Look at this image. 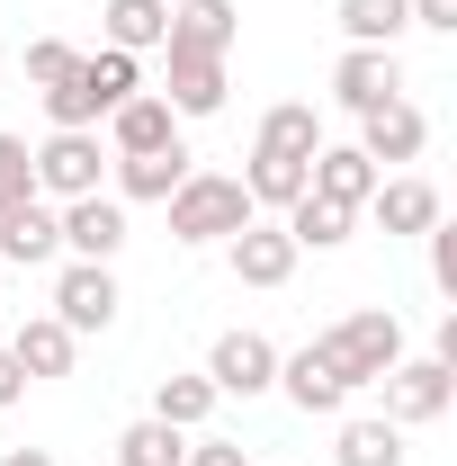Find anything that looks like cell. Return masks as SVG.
I'll use <instances>...</instances> for the list:
<instances>
[{"label": "cell", "mask_w": 457, "mask_h": 466, "mask_svg": "<svg viewBox=\"0 0 457 466\" xmlns=\"http://www.w3.org/2000/svg\"><path fill=\"white\" fill-rule=\"evenodd\" d=\"M242 188H251V207H296V198H305V162H287V153H251Z\"/></svg>", "instance_id": "4316f807"}, {"label": "cell", "mask_w": 457, "mask_h": 466, "mask_svg": "<svg viewBox=\"0 0 457 466\" xmlns=\"http://www.w3.org/2000/svg\"><path fill=\"white\" fill-rule=\"evenodd\" d=\"M350 225H359V216L332 207V198H314V188L287 207V242H296V251H332V242H350Z\"/></svg>", "instance_id": "603a6c76"}, {"label": "cell", "mask_w": 457, "mask_h": 466, "mask_svg": "<svg viewBox=\"0 0 457 466\" xmlns=\"http://www.w3.org/2000/svg\"><path fill=\"white\" fill-rule=\"evenodd\" d=\"M179 466H251V449H242V440H198Z\"/></svg>", "instance_id": "1f68e13d"}, {"label": "cell", "mask_w": 457, "mask_h": 466, "mask_svg": "<svg viewBox=\"0 0 457 466\" xmlns=\"http://www.w3.org/2000/svg\"><path fill=\"white\" fill-rule=\"evenodd\" d=\"M108 144L117 153H162V144H179V116L162 90H135L126 108H108Z\"/></svg>", "instance_id": "2e32d148"}, {"label": "cell", "mask_w": 457, "mask_h": 466, "mask_svg": "<svg viewBox=\"0 0 457 466\" xmlns=\"http://www.w3.org/2000/svg\"><path fill=\"white\" fill-rule=\"evenodd\" d=\"M233 36H242V9H233V0H179L162 46H179V55H216V63H225Z\"/></svg>", "instance_id": "5bb4252c"}, {"label": "cell", "mask_w": 457, "mask_h": 466, "mask_svg": "<svg viewBox=\"0 0 457 466\" xmlns=\"http://www.w3.org/2000/svg\"><path fill=\"white\" fill-rule=\"evenodd\" d=\"M72 332H63L55 314H36V323H18V341H9V359H18V368H27V386H36V377H72Z\"/></svg>", "instance_id": "7402d4cb"}, {"label": "cell", "mask_w": 457, "mask_h": 466, "mask_svg": "<svg viewBox=\"0 0 457 466\" xmlns=\"http://www.w3.org/2000/svg\"><path fill=\"white\" fill-rule=\"evenodd\" d=\"M55 225H63V251L72 260H117L126 251V198H72Z\"/></svg>", "instance_id": "30bf717a"}, {"label": "cell", "mask_w": 457, "mask_h": 466, "mask_svg": "<svg viewBox=\"0 0 457 466\" xmlns=\"http://www.w3.org/2000/svg\"><path fill=\"white\" fill-rule=\"evenodd\" d=\"M27 162H36V198H63V207L72 198H99V171H108V153H99L90 126H55Z\"/></svg>", "instance_id": "3957f363"}, {"label": "cell", "mask_w": 457, "mask_h": 466, "mask_svg": "<svg viewBox=\"0 0 457 466\" xmlns=\"http://www.w3.org/2000/svg\"><path fill=\"white\" fill-rule=\"evenodd\" d=\"M403 9H412V27H440V36L457 27V0H403Z\"/></svg>", "instance_id": "d6a6232c"}, {"label": "cell", "mask_w": 457, "mask_h": 466, "mask_svg": "<svg viewBox=\"0 0 457 466\" xmlns=\"http://www.w3.org/2000/svg\"><path fill=\"white\" fill-rule=\"evenodd\" d=\"M144 90V72H135V55H117V46H99V55H81L72 72H63L55 90H46V116L55 126H99L108 108H126Z\"/></svg>", "instance_id": "6da1fadb"}, {"label": "cell", "mask_w": 457, "mask_h": 466, "mask_svg": "<svg viewBox=\"0 0 457 466\" xmlns=\"http://www.w3.org/2000/svg\"><path fill=\"white\" fill-rule=\"evenodd\" d=\"M251 153H287V162H314V153H323V116L305 108V99H287V108H269V116H260Z\"/></svg>", "instance_id": "44dd1931"}, {"label": "cell", "mask_w": 457, "mask_h": 466, "mask_svg": "<svg viewBox=\"0 0 457 466\" xmlns=\"http://www.w3.org/2000/svg\"><path fill=\"white\" fill-rule=\"evenodd\" d=\"M377 179H386V171H377L359 144H323V153L305 162V188H314V198H332V207H350V216L377 198Z\"/></svg>", "instance_id": "8fae6325"}, {"label": "cell", "mask_w": 457, "mask_h": 466, "mask_svg": "<svg viewBox=\"0 0 457 466\" xmlns=\"http://www.w3.org/2000/svg\"><path fill=\"white\" fill-rule=\"evenodd\" d=\"M332 99H341L350 116H368V108H386V99H403L395 46H350V55L332 63Z\"/></svg>", "instance_id": "52a82bcc"}, {"label": "cell", "mask_w": 457, "mask_h": 466, "mask_svg": "<svg viewBox=\"0 0 457 466\" xmlns=\"http://www.w3.org/2000/svg\"><path fill=\"white\" fill-rule=\"evenodd\" d=\"M323 350L341 359V377H350V386H377V377H386V368L403 359V323L386 314V305H359L350 323H332V332H323Z\"/></svg>", "instance_id": "277c9868"}, {"label": "cell", "mask_w": 457, "mask_h": 466, "mask_svg": "<svg viewBox=\"0 0 457 466\" xmlns=\"http://www.w3.org/2000/svg\"><path fill=\"white\" fill-rule=\"evenodd\" d=\"M179 179H188V144H162V153H117V198L162 207Z\"/></svg>", "instance_id": "ac0fdd59"}, {"label": "cell", "mask_w": 457, "mask_h": 466, "mask_svg": "<svg viewBox=\"0 0 457 466\" xmlns=\"http://www.w3.org/2000/svg\"><path fill=\"white\" fill-rule=\"evenodd\" d=\"M0 466H55V458H46V449H9Z\"/></svg>", "instance_id": "e575fe53"}, {"label": "cell", "mask_w": 457, "mask_h": 466, "mask_svg": "<svg viewBox=\"0 0 457 466\" xmlns=\"http://www.w3.org/2000/svg\"><path fill=\"white\" fill-rule=\"evenodd\" d=\"M162 207H171V233H179V242H233V233L260 216V207H251V188L225 179V171H188Z\"/></svg>", "instance_id": "7a4b0ae2"}, {"label": "cell", "mask_w": 457, "mask_h": 466, "mask_svg": "<svg viewBox=\"0 0 457 466\" xmlns=\"http://www.w3.org/2000/svg\"><path fill=\"white\" fill-rule=\"evenodd\" d=\"M0 63H9V55H0Z\"/></svg>", "instance_id": "d590c367"}, {"label": "cell", "mask_w": 457, "mask_h": 466, "mask_svg": "<svg viewBox=\"0 0 457 466\" xmlns=\"http://www.w3.org/2000/svg\"><path fill=\"white\" fill-rule=\"evenodd\" d=\"M207 412H216V386L207 377H162L153 386V421H171V431H198Z\"/></svg>", "instance_id": "83f0119b"}, {"label": "cell", "mask_w": 457, "mask_h": 466, "mask_svg": "<svg viewBox=\"0 0 457 466\" xmlns=\"http://www.w3.org/2000/svg\"><path fill=\"white\" fill-rule=\"evenodd\" d=\"M377 386H386V421H395V431H421V421H440V412L457 404V368L449 359H395Z\"/></svg>", "instance_id": "5b68a950"}, {"label": "cell", "mask_w": 457, "mask_h": 466, "mask_svg": "<svg viewBox=\"0 0 457 466\" xmlns=\"http://www.w3.org/2000/svg\"><path fill=\"white\" fill-rule=\"evenodd\" d=\"M99 18H108L117 55H162V36H171V0H108Z\"/></svg>", "instance_id": "ffe728a7"}, {"label": "cell", "mask_w": 457, "mask_h": 466, "mask_svg": "<svg viewBox=\"0 0 457 466\" xmlns=\"http://www.w3.org/2000/svg\"><path fill=\"white\" fill-rule=\"evenodd\" d=\"M431 279H440V296H457V233L431 225Z\"/></svg>", "instance_id": "4dcf8cb0"}, {"label": "cell", "mask_w": 457, "mask_h": 466, "mask_svg": "<svg viewBox=\"0 0 457 466\" xmlns=\"http://www.w3.org/2000/svg\"><path fill=\"white\" fill-rule=\"evenodd\" d=\"M63 251V225L46 198H18V207H0V260H18V269H46Z\"/></svg>", "instance_id": "4fadbf2b"}, {"label": "cell", "mask_w": 457, "mask_h": 466, "mask_svg": "<svg viewBox=\"0 0 457 466\" xmlns=\"http://www.w3.org/2000/svg\"><path fill=\"white\" fill-rule=\"evenodd\" d=\"M207 386L216 395H269L279 386V350L260 341V332H225V341L207 350Z\"/></svg>", "instance_id": "ba28073f"}, {"label": "cell", "mask_w": 457, "mask_h": 466, "mask_svg": "<svg viewBox=\"0 0 457 466\" xmlns=\"http://www.w3.org/2000/svg\"><path fill=\"white\" fill-rule=\"evenodd\" d=\"M18 395H27V368H18V359H9V350H0V412L18 404Z\"/></svg>", "instance_id": "836d02e7"}, {"label": "cell", "mask_w": 457, "mask_h": 466, "mask_svg": "<svg viewBox=\"0 0 457 466\" xmlns=\"http://www.w3.org/2000/svg\"><path fill=\"white\" fill-rule=\"evenodd\" d=\"M279 386H287V404H296V412H341L350 395H359V386L341 377V359H332L323 341H305L296 359H279Z\"/></svg>", "instance_id": "9c48e42d"}, {"label": "cell", "mask_w": 457, "mask_h": 466, "mask_svg": "<svg viewBox=\"0 0 457 466\" xmlns=\"http://www.w3.org/2000/svg\"><path fill=\"white\" fill-rule=\"evenodd\" d=\"M72 63H81V55H72L63 36H36V46H27V81H36V90H55V81L72 72Z\"/></svg>", "instance_id": "f546056e"}, {"label": "cell", "mask_w": 457, "mask_h": 466, "mask_svg": "<svg viewBox=\"0 0 457 466\" xmlns=\"http://www.w3.org/2000/svg\"><path fill=\"white\" fill-rule=\"evenodd\" d=\"M18 198H36V162L18 135H0V207H18Z\"/></svg>", "instance_id": "f1b7e54d"}, {"label": "cell", "mask_w": 457, "mask_h": 466, "mask_svg": "<svg viewBox=\"0 0 457 466\" xmlns=\"http://www.w3.org/2000/svg\"><path fill=\"white\" fill-rule=\"evenodd\" d=\"M233 279H242V288H287V279H296L287 225H260V216H251V225L233 233Z\"/></svg>", "instance_id": "9a60e30c"}, {"label": "cell", "mask_w": 457, "mask_h": 466, "mask_svg": "<svg viewBox=\"0 0 457 466\" xmlns=\"http://www.w3.org/2000/svg\"><path fill=\"white\" fill-rule=\"evenodd\" d=\"M332 466H403V431L395 421H341Z\"/></svg>", "instance_id": "d4e9b609"}, {"label": "cell", "mask_w": 457, "mask_h": 466, "mask_svg": "<svg viewBox=\"0 0 457 466\" xmlns=\"http://www.w3.org/2000/svg\"><path fill=\"white\" fill-rule=\"evenodd\" d=\"M188 458V431H171V421H135V431H117V466H179Z\"/></svg>", "instance_id": "cb8c5ba5"}, {"label": "cell", "mask_w": 457, "mask_h": 466, "mask_svg": "<svg viewBox=\"0 0 457 466\" xmlns=\"http://www.w3.org/2000/svg\"><path fill=\"white\" fill-rule=\"evenodd\" d=\"M162 55H171V90H162L171 116H216L225 108V63L216 55H179V46H162Z\"/></svg>", "instance_id": "e0dca14e"}, {"label": "cell", "mask_w": 457, "mask_h": 466, "mask_svg": "<svg viewBox=\"0 0 457 466\" xmlns=\"http://www.w3.org/2000/svg\"><path fill=\"white\" fill-rule=\"evenodd\" d=\"M55 323L72 332V341L117 323V279H108V260H72V269L55 279Z\"/></svg>", "instance_id": "8992f818"}, {"label": "cell", "mask_w": 457, "mask_h": 466, "mask_svg": "<svg viewBox=\"0 0 457 466\" xmlns=\"http://www.w3.org/2000/svg\"><path fill=\"white\" fill-rule=\"evenodd\" d=\"M421 144H431V116L412 108V99H386V108L359 116V153H368L377 171H386V162H412Z\"/></svg>", "instance_id": "7c38bea8"}, {"label": "cell", "mask_w": 457, "mask_h": 466, "mask_svg": "<svg viewBox=\"0 0 457 466\" xmlns=\"http://www.w3.org/2000/svg\"><path fill=\"white\" fill-rule=\"evenodd\" d=\"M368 216H377L386 233H431L440 225V188H431V179H377Z\"/></svg>", "instance_id": "d6986e66"}, {"label": "cell", "mask_w": 457, "mask_h": 466, "mask_svg": "<svg viewBox=\"0 0 457 466\" xmlns=\"http://www.w3.org/2000/svg\"><path fill=\"white\" fill-rule=\"evenodd\" d=\"M403 27H412L403 0H341V36L350 46H395Z\"/></svg>", "instance_id": "484cf974"}]
</instances>
